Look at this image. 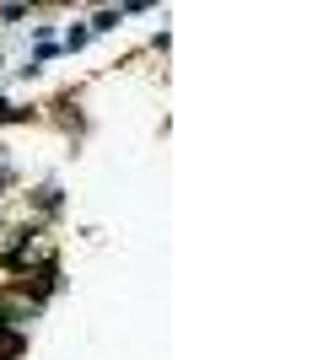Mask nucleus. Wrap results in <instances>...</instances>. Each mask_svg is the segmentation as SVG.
<instances>
[{
	"mask_svg": "<svg viewBox=\"0 0 323 360\" xmlns=\"http://www.w3.org/2000/svg\"><path fill=\"white\" fill-rule=\"evenodd\" d=\"M32 269H60V237H54V226H38L27 237V248L16 253V274H32Z\"/></svg>",
	"mask_w": 323,
	"mask_h": 360,
	"instance_id": "obj_1",
	"label": "nucleus"
},
{
	"mask_svg": "<svg viewBox=\"0 0 323 360\" xmlns=\"http://www.w3.org/2000/svg\"><path fill=\"white\" fill-rule=\"evenodd\" d=\"M44 312V301L32 296V290H22V285H11V290H0V323L6 328H16V333H27V323Z\"/></svg>",
	"mask_w": 323,
	"mask_h": 360,
	"instance_id": "obj_2",
	"label": "nucleus"
},
{
	"mask_svg": "<svg viewBox=\"0 0 323 360\" xmlns=\"http://www.w3.org/2000/svg\"><path fill=\"white\" fill-rule=\"evenodd\" d=\"M22 349H27V333H16L0 323V360H22Z\"/></svg>",
	"mask_w": 323,
	"mask_h": 360,
	"instance_id": "obj_3",
	"label": "nucleus"
},
{
	"mask_svg": "<svg viewBox=\"0 0 323 360\" xmlns=\"http://www.w3.org/2000/svg\"><path fill=\"white\" fill-rule=\"evenodd\" d=\"M87 44H92V32H87V22H70V27H65V38H60V49H65V54H81Z\"/></svg>",
	"mask_w": 323,
	"mask_h": 360,
	"instance_id": "obj_4",
	"label": "nucleus"
},
{
	"mask_svg": "<svg viewBox=\"0 0 323 360\" xmlns=\"http://www.w3.org/2000/svg\"><path fill=\"white\" fill-rule=\"evenodd\" d=\"M119 22H124V16H119V6H103V11H97L92 22H87V32H119Z\"/></svg>",
	"mask_w": 323,
	"mask_h": 360,
	"instance_id": "obj_5",
	"label": "nucleus"
},
{
	"mask_svg": "<svg viewBox=\"0 0 323 360\" xmlns=\"http://www.w3.org/2000/svg\"><path fill=\"white\" fill-rule=\"evenodd\" d=\"M32 16V6H0V22H6V27H11V22H27Z\"/></svg>",
	"mask_w": 323,
	"mask_h": 360,
	"instance_id": "obj_6",
	"label": "nucleus"
},
{
	"mask_svg": "<svg viewBox=\"0 0 323 360\" xmlns=\"http://www.w3.org/2000/svg\"><path fill=\"white\" fill-rule=\"evenodd\" d=\"M0 75H6V54H0Z\"/></svg>",
	"mask_w": 323,
	"mask_h": 360,
	"instance_id": "obj_7",
	"label": "nucleus"
},
{
	"mask_svg": "<svg viewBox=\"0 0 323 360\" xmlns=\"http://www.w3.org/2000/svg\"><path fill=\"white\" fill-rule=\"evenodd\" d=\"M0 221H6V210H0Z\"/></svg>",
	"mask_w": 323,
	"mask_h": 360,
	"instance_id": "obj_8",
	"label": "nucleus"
}]
</instances>
